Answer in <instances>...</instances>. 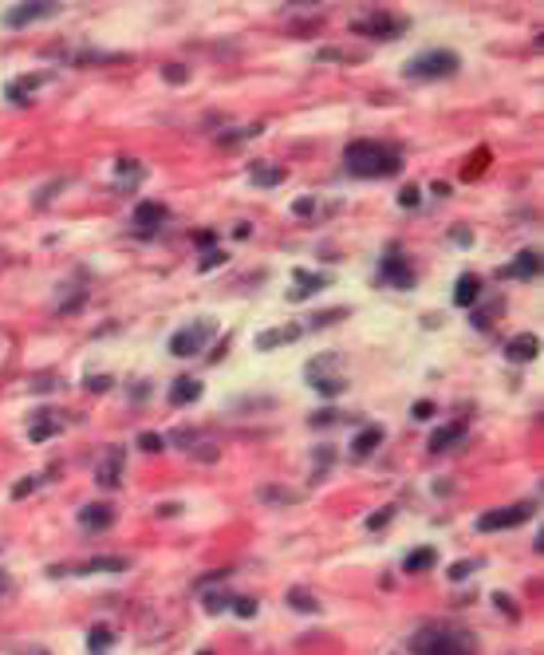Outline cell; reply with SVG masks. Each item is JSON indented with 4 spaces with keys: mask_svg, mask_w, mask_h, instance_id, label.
<instances>
[{
    "mask_svg": "<svg viewBox=\"0 0 544 655\" xmlns=\"http://www.w3.org/2000/svg\"><path fill=\"white\" fill-rule=\"evenodd\" d=\"M343 162H347V174H355V178H395L406 166L399 150H390L383 143H371V138L351 143L343 150Z\"/></svg>",
    "mask_w": 544,
    "mask_h": 655,
    "instance_id": "cell-1",
    "label": "cell"
},
{
    "mask_svg": "<svg viewBox=\"0 0 544 655\" xmlns=\"http://www.w3.org/2000/svg\"><path fill=\"white\" fill-rule=\"evenodd\" d=\"M414 655H470L473 640L470 631H418L411 640Z\"/></svg>",
    "mask_w": 544,
    "mask_h": 655,
    "instance_id": "cell-2",
    "label": "cell"
},
{
    "mask_svg": "<svg viewBox=\"0 0 544 655\" xmlns=\"http://www.w3.org/2000/svg\"><path fill=\"white\" fill-rule=\"evenodd\" d=\"M458 67H461V60L454 56V51L434 48V51L414 56V60L406 63V75H411V79H446V75H454Z\"/></svg>",
    "mask_w": 544,
    "mask_h": 655,
    "instance_id": "cell-3",
    "label": "cell"
},
{
    "mask_svg": "<svg viewBox=\"0 0 544 655\" xmlns=\"http://www.w3.org/2000/svg\"><path fill=\"white\" fill-rule=\"evenodd\" d=\"M351 32H359V36H375V40H399L406 32V16H395V13H367L363 20H351Z\"/></svg>",
    "mask_w": 544,
    "mask_h": 655,
    "instance_id": "cell-4",
    "label": "cell"
},
{
    "mask_svg": "<svg viewBox=\"0 0 544 655\" xmlns=\"http://www.w3.org/2000/svg\"><path fill=\"white\" fill-rule=\"evenodd\" d=\"M213 332H217V324H213V320H197V324L178 328V332L170 336V352L181 355V359H186V355H197V352H201V348L209 343V336H213Z\"/></svg>",
    "mask_w": 544,
    "mask_h": 655,
    "instance_id": "cell-5",
    "label": "cell"
},
{
    "mask_svg": "<svg viewBox=\"0 0 544 655\" xmlns=\"http://www.w3.org/2000/svg\"><path fill=\"white\" fill-rule=\"evenodd\" d=\"M532 517V506L520 501V506H509V510H489L477 517V529L481 533H497V529H513V525H525Z\"/></svg>",
    "mask_w": 544,
    "mask_h": 655,
    "instance_id": "cell-6",
    "label": "cell"
},
{
    "mask_svg": "<svg viewBox=\"0 0 544 655\" xmlns=\"http://www.w3.org/2000/svg\"><path fill=\"white\" fill-rule=\"evenodd\" d=\"M122 462H126V450H122V446H110L107 454L99 458V466H95V482L107 485V490H115V485L122 482Z\"/></svg>",
    "mask_w": 544,
    "mask_h": 655,
    "instance_id": "cell-7",
    "label": "cell"
},
{
    "mask_svg": "<svg viewBox=\"0 0 544 655\" xmlns=\"http://www.w3.org/2000/svg\"><path fill=\"white\" fill-rule=\"evenodd\" d=\"M379 273H383V280L395 284V289H411L414 284V268L406 265V257H399V249H390V253L383 257V268H379Z\"/></svg>",
    "mask_w": 544,
    "mask_h": 655,
    "instance_id": "cell-8",
    "label": "cell"
},
{
    "mask_svg": "<svg viewBox=\"0 0 544 655\" xmlns=\"http://www.w3.org/2000/svg\"><path fill=\"white\" fill-rule=\"evenodd\" d=\"M300 340V324H284V328H268V332H256V352H272L280 343Z\"/></svg>",
    "mask_w": 544,
    "mask_h": 655,
    "instance_id": "cell-9",
    "label": "cell"
},
{
    "mask_svg": "<svg viewBox=\"0 0 544 655\" xmlns=\"http://www.w3.org/2000/svg\"><path fill=\"white\" fill-rule=\"evenodd\" d=\"M536 273H541V253H532V249L517 253V261H513V265L501 268V277H513V280H532Z\"/></svg>",
    "mask_w": 544,
    "mask_h": 655,
    "instance_id": "cell-10",
    "label": "cell"
},
{
    "mask_svg": "<svg viewBox=\"0 0 544 655\" xmlns=\"http://www.w3.org/2000/svg\"><path fill=\"white\" fill-rule=\"evenodd\" d=\"M56 4H16V8H8L4 13V28H24L32 24V20H40V16H48Z\"/></svg>",
    "mask_w": 544,
    "mask_h": 655,
    "instance_id": "cell-11",
    "label": "cell"
},
{
    "mask_svg": "<svg viewBox=\"0 0 544 655\" xmlns=\"http://www.w3.org/2000/svg\"><path fill=\"white\" fill-rule=\"evenodd\" d=\"M477 300H481V280L473 277V273H461L458 289H454V304H458V308H473Z\"/></svg>",
    "mask_w": 544,
    "mask_h": 655,
    "instance_id": "cell-12",
    "label": "cell"
},
{
    "mask_svg": "<svg viewBox=\"0 0 544 655\" xmlns=\"http://www.w3.org/2000/svg\"><path fill=\"white\" fill-rule=\"evenodd\" d=\"M536 352H541V343H536V336H532V332H520L517 340H509V348H505V355L513 359V364H529Z\"/></svg>",
    "mask_w": 544,
    "mask_h": 655,
    "instance_id": "cell-13",
    "label": "cell"
},
{
    "mask_svg": "<svg viewBox=\"0 0 544 655\" xmlns=\"http://www.w3.org/2000/svg\"><path fill=\"white\" fill-rule=\"evenodd\" d=\"M194 399H201V383L190 379V375L174 379V387H170V403H174V407H186V403H194Z\"/></svg>",
    "mask_w": 544,
    "mask_h": 655,
    "instance_id": "cell-14",
    "label": "cell"
},
{
    "mask_svg": "<svg viewBox=\"0 0 544 655\" xmlns=\"http://www.w3.org/2000/svg\"><path fill=\"white\" fill-rule=\"evenodd\" d=\"M379 442H383V426H363L359 435L351 438V454H355V458H367Z\"/></svg>",
    "mask_w": 544,
    "mask_h": 655,
    "instance_id": "cell-15",
    "label": "cell"
},
{
    "mask_svg": "<svg viewBox=\"0 0 544 655\" xmlns=\"http://www.w3.org/2000/svg\"><path fill=\"white\" fill-rule=\"evenodd\" d=\"M292 277H296V284H304V289H292L288 300H304V296H312L315 289H327V284H331V277H315V273H304V268H296Z\"/></svg>",
    "mask_w": 544,
    "mask_h": 655,
    "instance_id": "cell-16",
    "label": "cell"
},
{
    "mask_svg": "<svg viewBox=\"0 0 544 655\" xmlns=\"http://www.w3.org/2000/svg\"><path fill=\"white\" fill-rule=\"evenodd\" d=\"M458 438H465V423H450V426H442V430H434L430 435V450L434 454H442V450H450Z\"/></svg>",
    "mask_w": 544,
    "mask_h": 655,
    "instance_id": "cell-17",
    "label": "cell"
},
{
    "mask_svg": "<svg viewBox=\"0 0 544 655\" xmlns=\"http://www.w3.org/2000/svg\"><path fill=\"white\" fill-rule=\"evenodd\" d=\"M162 218H166V206H162V202H138V206H134V225H142V229L162 225Z\"/></svg>",
    "mask_w": 544,
    "mask_h": 655,
    "instance_id": "cell-18",
    "label": "cell"
},
{
    "mask_svg": "<svg viewBox=\"0 0 544 655\" xmlns=\"http://www.w3.org/2000/svg\"><path fill=\"white\" fill-rule=\"evenodd\" d=\"M79 521H83L87 529H107V525L115 521V510H110V506H83V510H79Z\"/></svg>",
    "mask_w": 544,
    "mask_h": 655,
    "instance_id": "cell-19",
    "label": "cell"
},
{
    "mask_svg": "<svg viewBox=\"0 0 544 655\" xmlns=\"http://www.w3.org/2000/svg\"><path fill=\"white\" fill-rule=\"evenodd\" d=\"M434 565H438L434 549H414V553H406V560H402V569L406 572H430Z\"/></svg>",
    "mask_w": 544,
    "mask_h": 655,
    "instance_id": "cell-20",
    "label": "cell"
},
{
    "mask_svg": "<svg viewBox=\"0 0 544 655\" xmlns=\"http://www.w3.org/2000/svg\"><path fill=\"white\" fill-rule=\"evenodd\" d=\"M249 178H253L256 186H280V182H284V166H272V162H256Z\"/></svg>",
    "mask_w": 544,
    "mask_h": 655,
    "instance_id": "cell-21",
    "label": "cell"
},
{
    "mask_svg": "<svg viewBox=\"0 0 544 655\" xmlns=\"http://www.w3.org/2000/svg\"><path fill=\"white\" fill-rule=\"evenodd\" d=\"M315 60H320V63H355V60H363V51H343V48H320V51H315Z\"/></svg>",
    "mask_w": 544,
    "mask_h": 655,
    "instance_id": "cell-22",
    "label": "cell"
},
{
    "mask_svg": "<svg viewBox=\"0 0 544 655\" xmlns=\"http://www.w3.org/2000/svg\"><path fill=\"white\" fill-rule=\"evenodd\" d=\"M56 435V419H51V411H40V423H32V430H28V438L32 442H44V438Z\"/></svg>",
    "mask_w": 544,
    "mask_h": 655,
    "instance_id": "cell-23",
    "label": "cell"
},
{
    "mask_svg": "<svg viewBox=\"0 0 544 655\" xmlns=\"http://www.w3.org/2000/svg\"><path fill=\"white\" fill-rule=\"evenodd\" d=\"M288 604L296 612H320V600L312 592H304V588H288Z\"/></svg>",
    "mask_w": 544,
    "mask_h": 655,
    "instance_id": "cell-24",
    "label": "cell"
},
{
    "mask_svg": "<svg viewBox=\"0 0 544 655\" xmlns=\"http://www.w3.org/2000/svg\"><path fill=\"white\" fill-rule=\"evenodd\" d=\"M261 501H280V506H292V501H300V494L296 490H277V485H261V494H256Z\"/></svg>",
    "mask_w": 544,
    "mask_h": 655,
    "instance_id": "cell-25",
    "label": "cell"
},
{
    "mask_svg": "<svg viewBox=\"0 0 544 655\" xmlns=\"http://www.w3.org/2000/svg\"><path fill=\"white\" fill-rule=\"evenodd\" d=\"M83 572H126V560L122 557H99L91 565H83Z\"/></svg>",
    "mask_w": 544,
    "mask_h": 655,
    "instance_id": "cell-26",
    "label": "cell"
},
{
    "mask_svg": "<svg viewBox=\"0 0 544 655\" xmlns=\"http://www.w3.org/2000/svg\"><path fill=\"white\" fill-rule=\"evenodd\" d=\"M110 643H115V631L110 628H91V636H87V647H91V652H107Z\"/></svg>",
    "mask_w": 544,
    "mask_h": 655,
    "instance_id": "cell-27",
    "label": "cell"
},
{
    "mask_svg": "<svg viewBox=\"0 0 544 655\" xmlns=\"http://www.w3.org/2000/svg\"><path fill=\"white\" fill-rule=\"evenodd\" d=\"M312 387L320 391V395H339V391L347 387L339 375H320V379H312Z\"/></svg>",
    "mask_w": 544,
    "mask_h": 655,
    "instance_id": "cell-28",
    "label": "cell"
},
{
    "mask_svg": "<svg viewBox=\"0 0 544 655\" xmlns=\"http://www.w3.org/2000/svg\"><path fill=\"white\" fill-rule=\"evenodd\" d=\"M162 79H166V83H186L190 72H186L181 63H166V67H162Z\"/></svg>",
    "mask_w": 544,
    "mask_h": 655,
    "instance_id": "cell-29",
    "label": "cell"
},
{
    "mask_svg": "<svg viewBox=\"0 0 544 655\" xmlns=\"http://www.w3.org/2000/svg\"><path fill=\"white\" fill-rule=\"evenodd\" d=\"M418 202H422V190H418V186H402V190H399V206L402 209L418 206Z\"/></svg>",
    "mask_w": 544,
    "mask_h": 655,
    "instance_id": "cell-30",
    "label": "cell"
},
{
    "mask_svg": "<svg viewBox=\"0 0 544 655\" xmlns=\"http://www.w3.org/2000/svg\"><path fill=\"white\" fill-rule=\"evenodd\" d=\"M485 166H489V150H477V154L470 158V166H465V178H477Z\"/></svg>",
    "mask_w": 544,
    "mask_h": 655,
    "instance_id": "cell-31",
    "label": "cell"
},
{
    "mask_svg": "<svg viewBox=\"0 0 544 655\" xmlns=\"http://www.w3.org/2000/svg\"><path fill=\"white\" fill-rule=\"evenodd\" d=\"M138 446H142L146 454H158V450L166 446V438H162V435H150V430H146V435H138Z\"/></svg>",
    "mask_w": 544,
    "mask_h": 655,
    "instance_id": "cell-32",
    "label": "cell"
},
{
    "mask_svg": "<svg viewBox=\"0 0 544 655\" xmlns=\"http://www.w3.org/2000/svg\"><path fill=\"white\" fill-rule=\"evenodd\" d=\"M36 485H40V478H36V474H28V478H20V482L13 485V498H28Z\"/></svg>",
    "mask_w": 544,
    "mask_h": 655,
    "instance_id": "cell-33",
    "label": "cell"
},
{
    "mask_svg": "<svg viewBox=\"0 0 544 655\" xmlns=\"http://www.w3.org/2000/svg\"><path fill=\"white\" fill-rule=\"evenodd\" d=\"M233 612L241 620H253L256 616V600H249V596H241V600H233Z\"/></svg>",
    "mask_w": 544,
    "mask_h": 655,
    "instance_id": "cell-34",
    "label": "cell"
},
{
    "mask_svg": "<svg viewBox=\"0 0 544 655\" xmlns=\"http://www.w3.org/2000/svg\"><path fill=\"white\" fill-rule=\"evenodd\" d=\"M411 414L418 419V423H426V419H434V403H430V399H418V403L411 407Z\"/></svg>",
    "mask_w": 544,
    "mask_h": 655,
    "instance_id": "cell-35",
    "label": "cell"
},
{
    "mask_svg": "<svg viewBox=\"0 0 544 655\" xmlns=\"http://www.w3.org/2000/svg\"><path fill=\"white\" fill-rule=\"evenodd\" d=\"M390 517H395V510H390V506H387L383 513H371V517H367V529H383V525H387Z\"/></svg>",
    "mask_w": 544,
    "mask_h": 655,
    "instance_id": "cell-36",
    "label": "cell"
},
{
    "mask_svg": "<svg viewBox=\"0 0 544 655\" xmlns=\"http://www.w3.org/2000/svg\"><path fill=\"white\" fill-rule=\"evenodd\" d=\"M217 265H225V253H221V249H209V253L201 257V268L209 273V268H217Z\"/></svg>",
    "mask_w": 544,
    "mask_h": 655,
    "instance_id": "cell-37",
    "label": "cell"
},
{
    "mask_svg": "<svg viewBox=\"0 0 544 655\" xmlns=\"http://www.w3.org/2000/svg\"><path fill=\"white\" fill-rule=\"evenodd\" d=\"M470 572H473V560H458V565L450 569V581H465Z\"/></svg>",
    "mask_w": 544,
    "mask_h": 655,
    "instance_id": "cell-38",
    "label": "cell"
},
{
    "mask_svg": "<svg viewBox=\"0 0 544 655\" xmlns=\"http://www.w3.org/2000/svg\"><path fill=\"white\" fill-rule=\"evenodd\" d=\"M229 604H233L229 596H206V608H209V612H221V608H229Z\"/></svg>",
    "mask_w": 544,
    "mask_h": 655,
    "instance_id": "cell-39",
    "label": "cell"
},
{
    "mask_svg": "<svg viewBox=\"0 0 544 655\" xmlns=\"http://www.w3.org/2000/svg\"><path fill=\"white\" fill-rule=\"evenodd\" d=\"M336 414H339V411H331V407H327V411L312 414V426H327V423H336Z\"/></svg>",
    "mask_w": 544,
    "mask_h": 655,
    "instance_id": "cell-40",
    "label": "cell"
},
{
    "mask_svg": "<svg viewBox=\"0 0 544 655\" xmlns=\"http://www.w3.org/2000/svg\"><path fill=\"white\" fill-rule=\"evenodd\" d=\"M312 209H315V197H300V202L292 206V213H300L304 218V213H312Z\"/></svg>",
    "mask_w": 544,
    "mask_h": 655,
    "instance_id": "cell-41",
    "label": "cell"
},
{
    "mask_svg": "<svg viewBox=\"0 0 544 655\" xmlns=\"http://www.w3.org/2000/svg\"><path fill=\"white\" fill-rule=\"evenodd\" d=\"M493 600H497V608H501V612H509V616H517V608H513V600H509L505 592H497Z\"/></svg>",
    "mask_w": 544,
    "mask_h": 655,
    "instance_id": "cell-42",
    "label": "cell"
},
{
    "mask_svg": "<svg viewBox=\"0 0 544 655\" xmlns=\"http://www.w3.org/2000/svg\"><path fill=\"white\" fill-rule=\"evenodd\" d=\"M87 387H91V391H107L110 379H107V375H91V379H87Z\"/></svg>",
    "mask_w": 544,
    "mask_h": 655,
    "instance_id": "cell-43",
    "label": "cell"
},
{
    "mask_svg": "<svg viewBox=\"0 0 544 655\" xmlns=\"http://www.w3.org/2000/svg\"><path fill=\"white\" fill-rule=\"evenodd\" d=\"M331 458H336L331 450H315V466H320V470H327V466H331Z\"/></svg>",
    "mask_w": 544,
    "mask_h": 655,
    "instance_id": "cell-44",
    "label": "cell"
},
{
    "mask_svg": "<svg viewBox=\"0 0 544 655\" xmlns=\"http://www.w3.org/2000/svg\"><path fill=\"white\" fill-rule=\"evenodd\" d=\"M178 510H181L178 501H166V506H158V517H174Z\"/></svg>",
    "mask_w": 544,
    "mask_h": 655,
    "instance_id": "cell-45",
    "label": "cell"
},
{
    "mask_svg": "<svg viewBox=\"0 0 544 655\" xmlns=\"http://www.w3.org/2000/svg\"><path fill=\"white\" fill-rule=\"evenodd\" d=\"M197 458H206V462H213V458H217V446H201V450H197Z\"/></svg>",
    "mask_w": 544,
    "mask_h": 655,
    "instance_id": "cell-46",
    "label": "cell"
}]
</instances>
